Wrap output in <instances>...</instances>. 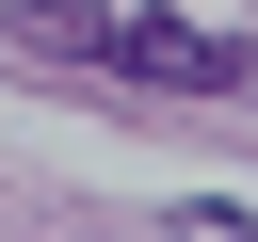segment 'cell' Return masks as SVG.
Wrapping results in <instances>:
<instances>
[{
    "label": "cell",
    "mask_w": 258,
    "mask_h": 242,
    "mask_svg": "<svg viewBox=\"0 0 258 242\" xmlns=\"http://www.w3.org/2000/svg\"><path fill=\"white\" fill-rule=\"evenodd\" d=\"M97 65H129V81H161V97H242V81H258L242 32H194V16H113Z\"/></svg>",
    "instance_id": "6da1fadb"
}]
</instances>
